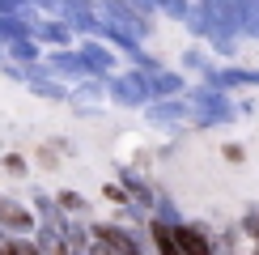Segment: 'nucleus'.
<instances>
[{
	"instance_id": "13",
	"label": "nucleus",
	"mask_w": 259,
	"mask_h": 255,
	"mask_svg": "<svg viewBox=\"0 0 259 255\" xmlns=\"http://www.w3.org/2000/svg\"><path fill=\"white\" fill-rule=\"evenodd\" d=\"M153 5H161L166 13H175V17H187V5H183V0H153Z\"/></svg>"
},
{
	"instance_id": "8",
	"label": "nucleus",
	"mask_w": 259,
	"mask_h": 255,
	"mask_svg": "<svg viewBox=\"0 0 259 255\" xmlns=\"http://www.w3.org/2000/svg\"><path fill=\"white\" fill-rule=\"evenodd\" d=\"M153 242H157V251H161V255H183V251H179V242H175V230H170V226H157V221H153Z\"/></svg>"
},
{
	"instance_id": "3",
	"label": "nucleus",
	"mask_w": 259,
	"mask_h": 255,
	"mask_svg": "<svg viewBox=\"0 0 259 255\" xmlns=\"http://www.w3.org/2000/svg\"><path fill=\"white\" fill-rule=\"evenodd\" d=\"M0 221H5L9 230H34V217H30L21 204H13L9 196H0Z\"/></svg>"
},
{
	"instance_id": "4",
	"label": "nucleus",
	"mask_w": 259,
	"mask_h": 255,
	"mask_svg": "<svg viewBox=\"0 0 259 255\" xmlns=\"http://www.w3.org/2000/svg\"><path fill=\"white\" fill-rule=\"evenodd\" d=\"M170 230H175V242H179L183 255H212L208 242L200 238V230H191V226H170Z\"/></svg>"
},
{
	"instance_id": "10",
	"label": "nucleus",
	"mask_w": 259,
	"mask_h": 255,
	"mask_svg": "<svg viewBox=\"0 0 259 255\" xmlns=\"http://www.w3.org/2000/svg\"><path fill=\"white\" fill-rule=\"evenodd\" d=\"M217 85H225V90H230V85H259V72H238V68H230V72H221V77H212Z\"/></svg>"
},
{
	"instance_id": "9",
	"label": "nucleus",
	"mask_w": 259,
	"mask_h": 255,
	"mask_svg": "<svg viewBox=\"0 0 259 255\" xmlns=\"http://www.w3.org/2000/svg\"><path fill=\"white\" fill-rule=\"evenodd\" d=\"M179 90H183V81L170 77V72H157V77L149 81V94H161V98H166V94H179Z\"/></svg>"
},
{
	"instance_id": "16",
	"label": "nucleus",
	"mask_w": 259,
	"mask_h": 255,
	"mask_svg": "<svg viewBox=\"0 0 259 255\" xmlns=\"http://www.w3.org/2000/svg\"><path fill=\"white\" fill-rule=\"evenodd\" d=\"M17 255H38V251L30 247V242H21V247H17Z\"/></svg>"
},
{
	"instance_id": "7",
	"label": "nucleus",
	"mask_w": 259,
	"mask_h": 255,
	"mask_svg": "<svg viewBox=\"0 0 259 255\" xmlns=\"http://www.w3.org/2000/svg\"><path fill=\"white\" fill-rule=\"evenodd\" d=\"M51 72H64V77H77V72H85V64H81V56L56 51V56H51Z\"/></svg>"
},
{
	"instance_id": "2",
	"label": "nucleus",
	"mask_w": 259,
	"mask_h": 255,
	"mask_svg": "<svg viewBox=\"0 0 259 255\" xmlns=\"http://www.w3.org/2000/svg\"><path fill=\"white\" fill-rule=\"evenodd\" d=\"M111 90H115V98H119L123 106H140V102L149 98L145 77H115V81H111Z\"/></svg>"
},
{
	"instance_id": "11",
	"label": "nucleus",
	"mask_w": 259,
	"mask_h": 255,
	"mask_svg": "<svg viewBox=\"0 0 259 255\" xmlns=\"http://www.w3.org/2000/svg\"><path fill=\"white\" fill-rule=\"evenodd\" d=\"M187 115V106L183 102H161V106H153V119L157 123H175V119H183Z\"/></svg>"
},
{
	"instance_id": "17",
	"label": "nucleus",
	"mask_w": 259,
	"mask_h": 255,
	"mask_svg": "<svg viewBox=\"0 0 259 255\" xmlns=\"http://www.w3.org/2000/svg\"><path fill=\"white\" fill-rule=\"evenodd\" d=\"M255 255H259V247H255Z\"/></svg>"
},
{
	"instance_id": "5",
	"label": "nucleus",
	"mask_w": 259,
	"mask_h": 255,
	"mask_svg": "<svg viewBox=\"0 0 259 255\" xmlns=\"http://www.w3.org/2000/svg\"><path fill=\"white\" fill-rule=\"evenodd\" d=\"M98 234H102V242H106L115 255H140V251H136V242L127 238L123 230H115V226H98Z\"/></svg>"
},
{
	"instance_id": "14",
	"label": "nucleus",
	"mask_w": 259,
	"mask_h": 255,
	"mask_svg": "<svg viewBox=\"0 0 259 255\" xmlns=\"http://www.w3.org/2000/svg\"><path fill=\"white\" fill-rule=\"evenodd\" d=\"M13 56H17V60H34V42L17 38V42H13Z\"/></svg>"
},
{
	"instance_id": "12",
	"label": "nucleus",
	"mask_w": 259,
	"mask_h": 255,
	"mask_svg": "<svg viewBox=\"0 0 259 255\" xmlns=\"http://www.w3.org/2000/svg\"><path fill=\"white\" fill-rule=\"evenodd\" d=\"M30 81H34V94H42V98H64V90H60V85H47V81H38V72H34Z\"/></svg>"
},
{
	"instance_id": "15",
	"label": "nucleus",
	"mask_w": 259,
	"mask_h": 255,
	"mask_svg": "<svg viewBox=\"0 0 259 255\" xmlns=\"http://www.w3.org/2000/svg\"><path fill=\"white\" fill-rule=\"evenodd\" d=\"M47 38L51 42H68V30H64V26H47Z\"/></svg>"
},
{
	"instance_id": "6",
	"label": "nucleus",
	"mask_w": 259,
	"mask_h": 255,
	"mask_svg": "<svg viewBox=\"0 0 259 255\" xmlns=\"http://www.w3.org/2000/svg\"><path fill=\"white\" fill-rule=\"evenodd\" d=\"M81 64L94 68V72H111V51L98 47V42H85V47H81Z\"/></svg>"
},
{
	"instance_id": "1",
	"label": "nucleus",
	"mask_w": 259,
	"mask_h": 255,
	"mask_svg": "<svg viewBox=\"0 0 259 255\" xmlns=\"http://www.w3.org/2000/svg\"><path fill=\"white\" fill-rule=\"evenodd\" d=\"M191 106H196V119L200 123H225L230 119V102L221 94H208V90H191Z\"/></svg>"
}]
</instances>
